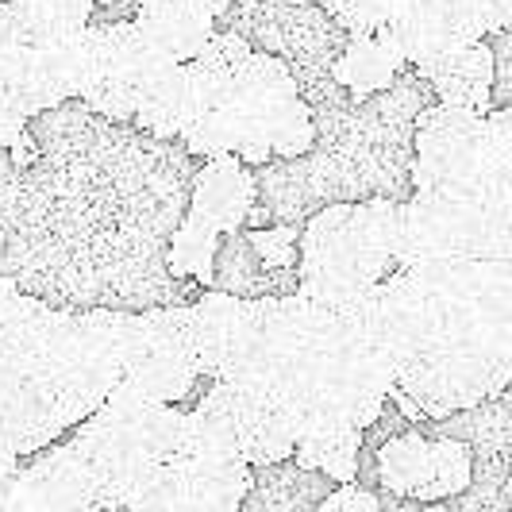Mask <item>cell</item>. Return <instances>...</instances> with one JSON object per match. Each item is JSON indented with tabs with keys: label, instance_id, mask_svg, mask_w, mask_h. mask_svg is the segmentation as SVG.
<instances>
[{
	"label": "cell",
	"instance_id": "5b68a950",
	"mask_svg": "<svg viewBox=\"0 0 512 512\" xmlns=\"http://www.w3.org/2000/svg\"><path fill=\"white\" fill-rule=\"evenodd\" d=\"M135 24L143 27L147 43L166 62H193L208 43V35L216 31L212 16L197 0H151L143 4Z\"/></svg>",
	"mask_w": 512,
	"mask_h": 512
},
{
	"label": "cell",
	"instance_id": "2e32d148",
	"mask_svg": "<svg viewBox=\"0 0 512 512\" xmlns=\"http://www.w3.org/2000/svg\"><path fill=\"white\" fill-rule=\"evenodd\" d=\"M197 4H201V8H205L208 16H220V12H224V8H228L231 0H197Z\"/></svg>",
	"mask_w": 512,
	"mask_h": 512
},
{
	"label": "cell",
	"instance_id": "277c9868",
	"mask_svg": "<svg viewBox=\"0 0 512 512\" xmlns=\"http://www.w3.org/2000/svg\"><path fill=\"white\" fill-rule=\"evenodd\" d=\"M416 70L428 77L439 104H455L470 112L489 108V47L482 39L466 47H451L436 58H424L416 62Z\"/></svg>",
	"mask_w": 512,
	"mask_h": 512
},
{
	"label": "cell",
	"instance_id": "3957f363",
	"mask_svg": "<svg viewBox=\"0 0 512 512\" xmlns=\"http://www.w3.org/2000/svg\"><path fill=\"white\" fill-rule=\"evenodd\" d=\"M255 201V174L247 162L235 154H212L197 166L193 189H189V208L197 220L212 224L216 231H231L243 224L247 208Z\"/></svg>",
	"mask_w": 512,
	"mask_h": 512
},
{
	"label": "cell",
	"instance_id": "e0dca14e",
	"mask_svg": "<svg viewBox=\"0 0 512 512\" xmlns=\"http://www.w3.org/2000/svg\"><path fill=\"white\" fill-rule=\"evenodd\" d=\"M143 4H151V0H143Z\"/></svg>",
	"mask_w": 512,
	"mask_h": 512
},
{
	"label": "cell",
	"instance_id": "5bb4252c",
	"mask_svg": "<svg viewBox=\"0 0 512 512\" xmlns=\"http://www.w3.org/2000/svg\"><path fill=\"white\" fill-rule=\"evenodd\" d=\"M24 4L27 12H31V20L43 31V39L54 35V31H77V27H85L89 24V8H93V0H24Z\"/></svg>",
	"mask_w": 512,
	"mask_h": 512
},
{
	"label": "cell",
	"instance_id": "6da1fadb",
	"mask_svg": "<svg viewBox=\"0 0 512 512\" xmlns=\"http://www.w3.org/2000/svg\"><path fill=\"white\" fill-rule=\"evenodd\" d=\"M351 31L320 0H285L274 24V54L285 58L293 77L332 74Z\"/></svg>",
	"mask_w": 512,
	"mask_h": 512
},
{
	"label": "cell",
	"instance_id": "8fae6325",
	"mask_svg": "<svg viewBox=\"0 0 512 512\" xmlns=\"http://www.w3.org/2000/svg\"><path fill=\"white\" fill-rule=\"evenodd\" d=\"M216 235L220 231L197 220L193 212L181 216V224L170 235V270L174 274H197L205 278L208 274V262H212V247H216Z\"/></svg>",
	"mask_w": 512,
	"mask_h": 512
},
{
	"label": "cell",
	"instance_id": "9c48e42d",
	"mask_svg": "<svg viewBox=\"0 0 512 512\" xmlns=\"http://www.w3.org/2000/svg\"><path fill=\"white\" fill-rule=\"evenodd\" d=\"M262 120H266L270 158H297L312 147V116L297 93L262 101Z\"/></svg>",
	"mask_w": 512,
	"mask_h": 512
},
{
	"label": "cell",
	"instance_id": "ba28073f",
	"mask_svg": "<svg viewBox=\"0 0 512 512\" xmlns=\"http://www.w3.org/2000/svg\"><path fill=\"white\" fill-rule=\"evenodd\" d=\"M428 470H432V439L416 424L378 447V486H382L378 493L405 497V509H416V497L428 482Z\"/></svg>",
	"mask_w": 512,
	"mask_h": 512
},
{
	"label": "cell",
	"instance_id": "7a4b0ae2",
	"mask_svg": "<svg viewBox=\"0 0 512 512\" xmlns=\"http://www.w3.org/2000/svg\"><path fill=\"white\" fill-rule=\"evenodd\" d=\"M339 486L324 470L301 466L293 455L251 466V482L239 497V512H312Z\"/></svg>",
	"mask_w": 512,
	"mask_h": 512
},
{
	"label": "cell",
	"instance_id": "30bf717a",
	"mask_svg": "<svg viewBox=\"0 0 512 512\" xmlns=\"http://www.w3.org/2000/svg\"><path fill=\"white\" fill-rule=\"evenodd\" d=\"M470 478V451L459 439H432V470H428V482L416 497V509H428V505H443L447 497H455Z\"/></svg>",
	"mask_w": 512,
	"mask_h": 512
},
{
	"label": "cell",
	"instance_id": "52a82bcc",
	"mask_svg": "<svg viewBox=\"0 0 512 512\" xmlns=\"http://www.w3.org/2000/svg\"><path fill=\"white\" fill-rule=\"evenodd\" d=\"M205 282H208V289L239 297V301L266 297V266H262L258 251L251 247V235H247V231L231 228L216 235Z\"/></svg>",
	"mask_w": 512,
	"mask_h": 512
},
{
	"label": "cell",
	"instance_id": "7c38bea8",
	"mask_svg": "<svg viewBox=\"0 0 512 512\" xmlns=\"http://www.w3.org/2000/svg\"><path fill=\"white\" fill-rule=\"evenodd\" d=\"M482 43L489 47V108H512V27H493Z\"/></svg>",
	"mask_w": 512,
	"mask_h": 512
},
{
	"label": "cell",
	"instance_id": "8992f818",
	"mask_svg": "<svg viewBox=\"0 0 512 512\" xmlns=\"http://www.w3.org/2000/svg\"><path fill=\"white\" fill-rule=\"evenodd\" d=\"M405 62V54L397 47V39H393V31L389 24H378L370 27L366 35H351L347 39V47L343 54L335 58L332 74L339 85H347L355 97H370V93H378L389 85V77L393 70Z\"/></svg>",
	"mask_w": 512,
	"mask_h": 512
},
{
	"label": "cell",
	"instance_id": "4fadbf2b",
	"mask_svg": "<svg viewBox=\"0 0 512 512\" xmlns=\"http://www.w3.org/2000/svg\"><path fill=\"white\" fill-rule=\"evenodd\" d=\"M262 266H297L301 262V224H270L247 231Z\"/></svg>",
	"mask_w": 512,
	"mask_h": 512
},
{
	"label": "cell",
	"instance_id": "9a60e30c",
	"mask_svg": "<svg viewBox=\"0 0 512 512\" xmlns=\"http://www.w3.org/2000/svg\"><path fill=\"white\" fill-rule=\"evenodd\" d=\"M139 12H143V0H93L89 27L131 24V20H139Z\"/></svg>",
	"mask_w": 512,
	"mask_h": 512
}]
</instances>
